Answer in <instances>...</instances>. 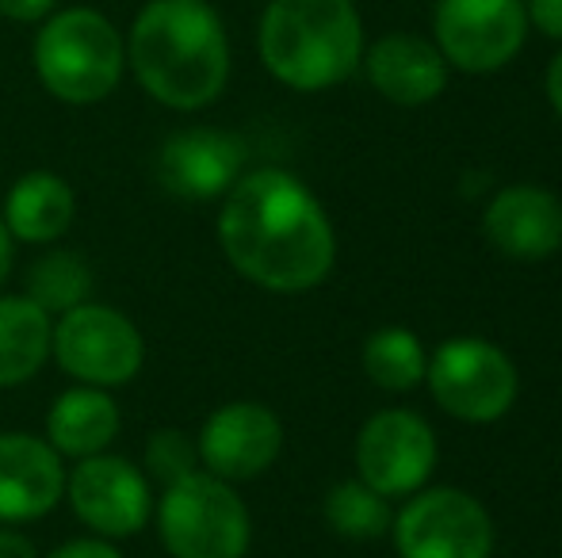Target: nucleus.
<instances>
[{
  "label": "nucleus",
  "instance_id": "obj_20",
  "mask_svg": "<svg viewBox=\"0 0 562 558\" xmlns=\"http://www.w3.org/2000/svg\"><path fill=\"white\" fill-rule=\"evenodd\" d=\"M363 372L375 387L394 390V395L414 390L417 383H425V372H429L422 337L402 326H386L371 333L368 344H363Z\"/></svg>",
  "mask_w": 562,
  "mask_h": 558
},
{
  "label": "nucleus",
  "instance_id": "obj_5",
  "mask_svg": "<svg viewBox=\"0 0 562 558\" xmlns=\"http://www.w3.org/2000/svg\"><path fill=\"white\" fill-rule=\"evenodd\" d=\"M157 536L172 558H245L252 544V521L234 482L211 470H192L165 486L154 505Z\"/></svg>",
  "mask_w": 562,
  "mask_h": 558
},
{
  "label": "nucleus",
  "instance_id": "obj_13",
  "mask_svg": "<svg viewBox=\"0 0 562 558\" xmlns=\"http://www.w3.org/2000/svg\"><path fill=\"white\" fill-rule=\"evenodd\" d=\"M200 467L223 482L260 478L283 452V424L265 402H226L203 421Z\"/></svg>",
  "mask_w": 562,
  "mask_h": 558
},
{
  "label": "nucleus",
  "instance_id": "obj_24",
  "mask_svg": "<svg viewBox=\"0 0 562 558\" xmlns=\"http://www.w3.org/2000/svg\"><path fill=\"white\" fill-rule=\"evenodd\" d=\"M46 558H123V551L115 547V539L104 536H81V539H69V544L54 547Z\"/></svg>",
  "mask_w": 562,
  "mask_h": 558
},
{
  "label": "nucleus",
  "instance_id": "obj_2",
  "mask_svg": "<svg viewBox=\"0 0 562 558\" xmlns=\"http://www.w3.org/2000/svg\"><path fill=\"white\" fill-rule=\"evenodd\" d=\"M126 61L157 104L200 112L229 81V38L207 0H149L131 23Z\"/></svg>",
  "mask_w": 562,
  "mask_h": 558
},
{
  "label": "nucleus",
  "instance_id": "obj_19",
  "mask_svg": "<svg viewBox=\"0 0 562 558\" xmlns=\"http://www.w3.org/2000/svg\"><path fill=\"white\" fill-rule=\"evenodd\" d=\"M54 318L27 295H0V390L23 387L50 360Z\"/></svg>",
  "mask_w": 562,
  "mask_h": 558
},
{
  "label": "nucleus",
  "instance_id": "obj_9",
  "mask_svg": "<svg viewBox=\"0 0 562 558\" xmlns=\"http://www.w3.org/2000/svg\"><path fill=\"white\" fill-rule=\"evenodd\" d=\"M66 498L77 521L104 539H131L154 521V482L146 470L112 452L77 459L66 470Z\"/></svg>",
  "mask_w": 562,
  "mask_h": 558
},
{
  "label": "nucleus",
  "instance_id": "obj_16",
  "mask_svg": "<svg viewBox=\"0 0 562 558\" xmlns=\"http://www.w3.org/2000/svg\"><path fill=\"white\" fill-rule=\"evenodd\" d=\"M371 89L398 107H425L448 89V61L432 38L394 31L363 50Z\"/></svg>",
  "mask_w": 562,
  "mask_h": 558
},
{
  "label": "nucleus",
  "instance_id": "obj_15",
  "mask_svg": "<svg viewBox=\"0 0 562 558\" xmlns=\"http://www.w3.org/2000/svg\"><path fill=\"white\" fill-rule=\"evenodd\" d=\"M482 230L513 261H548L562 249V200L540 184H513L490 200Z\"/></svg>",
  "mask_w": 562,
  "mask_h": 558
},
{
  "label": "nucleus",
  "instance_id": "obj_21",
  "mask_svg": "<svg viewBox=\"0 0 562 558\" xmlns=\"http://www.w3.org/2000/svg\"><path fill=\"white\" fill-rule=\"evenodd\" d=\"M92 291V269L85 264L81 253H69V249H50L27 269V291L23 295L46 310L50 318H61L74 306L89 303Z\"/></svg>",
  "mask_w": 562,
  "mask_h": 558
},
{
  "label": "nucleus",
  "instance_id": "obj_10",
  "mask_svg": "<svg viewBox=\"0 0 562 558\" xmlns=\"http://www.w3.org/2000/svg\"><path fill=\"white\" fill-rule=\"evenodd\" d=\"M391 521L394 547L402 558H490L494 555V521L479 498L463 490L409 493Z\"/></svg>",
  "mask_w": 562,
  "mask_h": 558
},
{
  "label": "nucleus",
  "instance_id": "obj_26",
  "mask_svg": "<svg viewBox=\"0 0 562 558\" xmlns=\"http://www.w3.org/2000/svg\"><path fill=\"white\" fill-rule=\"evenodd\" d=\"M58 0H0V15L12 23H43Z\"/></svg>",
  "mask_w": 562,
  "mask_h": 558
},
{
  "label": "nucleus",
  "instance_id": "obj_6",
  "mask_svg": "<svg viewBox=\"0 0 562 558\" xmlns=\"http://www.w3.org/2000/svg\"><path fill=\"white\" fill-rule=\"evenodd\" d=\"M50 356L69 379L115 390L138 379L146 364V341L123 310L108 303H81L54 318Z\"/></svg>",
  "mask_w": 562,
  "mask_h": 558
},
{
  "label": "nucleus",
  "instance_id": "obj_29",
  "mask_svg": "<svg viewBox=\"0 0 562 558\" xmlns=\"http://www.w3.org/2000/svg\"><path fill=\"white\" fill-rule=\"evenodd\" d=\"M12 257H15V241H12V234H8L4 218H0V287H4L8 272H12Z\"/></svg>",
  "mask_w": 562,
  "mask_h": 558
},
{
  "label": "nucleus",
  "instance_id": "obj_27",
  "mask_svg": "<svg viewBox=\"0 0 562 558\" xmlns=\"http://www.w3.org/2000/svg\"><path fill=\"white\" fill-rule=\"evenodd\" d=\"M0 558H43V555H38V547L31 536H23V532L0 524Z\"/></svg>",
  "mask_w": 562,
  "mask_h": 558
},
{
  "label": "nucleus",
  "instance_id": "obj_12",
  "mask_svg": "<svg viewBox=\"0 0 562 558\" xmlns=\"http://www.w3.org/2000/svg\"><path fill=\"white\" fill-rule=\"evenodd\" d=\"M245 141L223 127L172 130L157 149V184L184 203L223 200L245 172Z\"/></svg>",
  "mask_w": 562,
  "mask_h": 558
},
{
  "label": "nucleus",
  "instance_id": "obj_4",
  "mask_svg": "<svg viewBox=\"0 0 562 558\" xmlns=\"http://www.w3.org/2000/svg\"><path fill=\"white\" fill-rule=\"evenodd\" d=\"M31 61L54 100L89 107L119 89L126 69V43L104 12L81 4L46 15L31 46Z\"/></svg>",
  "mask_w": 562,
  "mask_h": 558
},
{
  "label": "nucleus",
  "instance_id": "obj_17",
  "mask_svg": "<svg viewBox=\"0 0 562 558\" xmlns=\"http://www.w3.org/2000/svg\"><path fill=\"white\" fill-rule=\"evenodd\" d=\"M77 215V195L58 172H23L4 195V226L23 246H54L66 238Z\"/></svg>",
  "mask_w": 562,
  "mask_h": 558
},
{
  "label": "nucleus",
  "instance_id": "obj_28",
  "mask_svg": "<svg viewBox=\"0 0 562 558\" xmlns=\"http://www.w3.org/2000/svg\"><path fill=\"white\" fill-rule=\"evenodd\" d=\"M543 89H548V104H551V112L562 119V50L551 58V66H548V81H543Z\"/></svg>",
  "mask_w": 562,
  "mask_h": 558
},
{
  "label": "nucleus",
  "instance_id": "obj_18",
  "mask_svg": "<svg viewBox=\"0 0 562 558\" xmlns=\"http://www.w3.org/2000/svg\"><path fill=\"white\" fill-rule=\"evenodd\" d=\"M119 424L123 418H119L115 398L100 387L77 383L54 398L50 413H46V444L61 459H89L115 444Z\"/></svg>",
  "mask_w": 562,
  "mask_h": 558
},
{
  "label": "nucleus",
  "instance_id": "obj_3",
  "mask_svg": "<svg viewBox=\"0 0 562 558\" xmlns=\"http://www.w3.org/2000/svg\"><path fill=\"white\" fill-rule=\"evenodd\" d=\"M257 50L265 69L295 92L345 84L363 61V20L356 0H268Z\"/></svg>",
  "mask_w": 562,
  "mask_h": 558
},
{
  "label": "nucleus",
  "instance_id": "obj_23",
  "mask_svg": "<svg viewBox=\"0 0 562 558\" xmlns=\"http://www.w3.org/2000/svg\"><path fill=\"white\" fill-rule=\"evenodd\" d=\"M142 470L149 482L172 486L180 478H188L192 470H200V447L195 436L184 429H157L149 432L146 452H142Z\"/></svg>",
  "mask_w": 562,
  "mask_h": 558
},
{
  "label": "nucleus",
  "instance_id": "obj_14",
  "mask_svg": "<svg viewBox=\"0 0 562 558\" xmlns=\"http://www.w3.org/2000/svg\"><path fill=\"white\" fill-rule=\"evenodd\" d=\"M66 498V459L31 432H0V524L43 521Z\"/></svg>",
  "mask_w": 562,
  "mask_h": 558
},
{
  "label": "nucleus",
  "instance_id": "obj_11",
  "mask_svg": "<svg viewBox=\"0 0 562 558\" xmlns=\"http://www.w3.org/2000/svg\"><path fill=\"white\" fill-rule=\"evenodd\" d=\"M437 467V432L409 410L375 413L356 436V470L383 498H409Z\"/></svg>",
  "mask_w": 562,
  "mask_h": 558
},
{
  "label": "nucleus",
  "instance_id": "obj_22",
  "mask_svg": "<svg viewBox=\"0 0 562 558\" xmlns=\"http://www.w3.org/2000/svg\"><path fill=\"white\" fill-rule=\"evenodd\" d=\"M391 498L375 493L368 482H337L326 493V524L345 539H379L391 528Z\"/></svg>",
  "mask_w": 562,
  "mask_h": 558
},
{
  "label": "nucleus",
  "instance_id": "obj_25",
  "mask_svg": "<svg viewBox=\"0 0 562 558\" xmlns=\"http://www.w3.org/2000/svg\"><path fill=\"white\" fill-rule=\"evenodd\" d=\"M528 23H532L540 35L562 43V0H525Z\"/></svg>",
  "mask_w": 562,
  "mask_h": 558
},
{
  "label": "nucleus",
  "instance_id": "obj_1",
  "mask_svg": "<svg viewBox=\"0 0 562 558\" xmlns=\"http://www.w3.org/2000/svg\"><path fill=\"white\" fill-rule=\"evenodd\" d=\"M218 246L237 276L272 295L314 291L337 261V234L326 207L283 169L241 172L223 195Z\"/></svg>",
  "mask_w": 562,
  "mask_h": 558
},
{
  "label": "nucleus",
  "instance_id": "obj_7",
  "mask_svg": "<svg viewBox=\"0 0 562 558\" xmlns=\"http://www.w3.org/2000/svg\"><path fill=\"white\" fill-rule=\"evenodd\" d=\"M429 390L437 406L467 424H494L517 402V364L509 352L482 337H456L445 341L429 360Z\"/></svg>",
  "mask_w": 562,
  "mask_h": 558
},
{
  "label": "nucleus",
  "instance_id": "obj_8",
  "mask_svg": "<svg viewBox=\"0 0 562 558\" xmlns=\"http://www.w3.org/2000/svg\"><path fill=\"white\" fill-rule=\"evenodd\" d=\"M525 0H437L432 8V43L448 69L459 73H497L528 38Z\"/></svg>",
  "mask_w": 562,
  "mask_h": 558
}]
</instances>
